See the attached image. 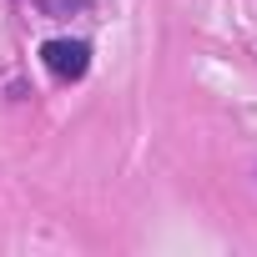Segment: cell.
Here are the masks:
<instances>
[{"instance_id":"obj_2","label":"cell","mask_w":257,"mask_h":257,"mask_svg":"<svg viewBox=\"0 0 257 257\" xmlns=\"http://www.w3.org/2000/svg\"><path fill=\"white\" fill-rule=\"evenodd\" d=\"M36 6H41L46 16H56V21H61V16H76V11H86L91 0H36Z\"/></svg>"},{"instance_id":"obj_1","label":"cell","mask_w":257,"mask_h":257,"mask_svg":"<svg viewBox=\"0 0 257 257\" xmlns=\"http://www.w3.org/2000/svg\"><path fill=\"white\" fill-rule=\"evenodd\" d=\"M41 61H46V71L56 81H81L91 71V46L86 41H71V36H56V41L41 46Z\"/></svg>"}]
</instances>
